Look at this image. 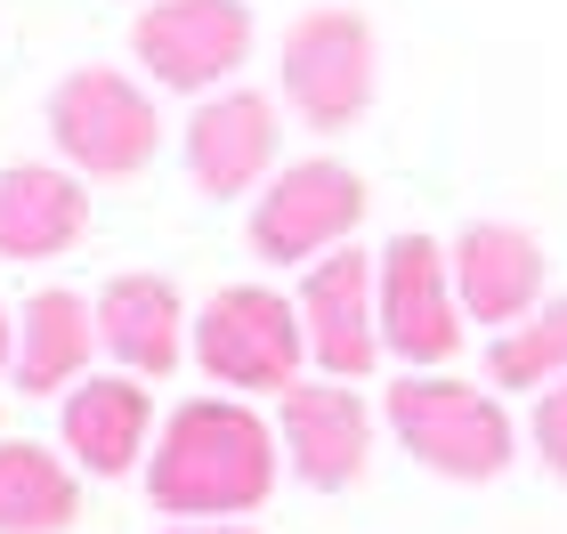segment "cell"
<instances>
[{
	"instance_id": "cell-1",
	"label": "cell",
	"mask_w": 567,
	"mask_h": 534,
	"mask_svg": "<svg viewBox=\"0 0 567 534\" xmlns=\"http://www.w3.org/2000/svg\"><path fill=\"white\" fill-rule=\"evenodd\" d=\"M284 438L236 397H187L146 453V494L171 519H236L276 494Z\"/></svg>"
},
{
	"instance_id": "cell-2",
	"label": "cell",
	"mask_w": 567,
	"mask_h": 534,
	"mask_svg": "<svg viewBox=\"0 0 567 534\" xmlns=\"http://www.w3.org/2000/svg\"><path fill=\"white\" fill-rule=\"evenodd\" d=\"M398 446L414 453L430 478H454V486H486V478L511 470V413L486 389L454 373H405L381 397Z\"/></svg>"
},
{
	"instance_id": "cell-3",
	"label": "cell",
	"mask_w": 567,
	"mask_h": 534,
	"mask_svg": "<svg viewBox=\"0 0 567 534\" xmlns=\"http://www.w3.org/2000/svg\"><path fill=\"white\" fill-rule=\"evenodd\" d=\"M284 106H292L308 130H357L381 97V41L365 9H300L284 24Z\"/></svg>"
},
{
	"instance_id": "cell-4",
	"label": "cell",
	"mask_w": 567,
	"mask_h": 534,
	"mask_svg": "<svg viewBox=\"0 0 567 534\" xmlns=\"http://www.w3.org/2000/svg\"><path fill=\"white\" fill-rule=\"evenodd\" d=\"M49 138L82 178H138L163 146V114L122 65H73L49 90Z\"/></svg>"
},
{
	"instance_id": "cell-5",
	"label": "cell",
	"mask_w": 567,
	"mask_h": 534,
	"mask_svg": "<svg viewBox=\"0 0 567 534\" xmlns=\"http://www.w3.org/2000/svg\"><path fill=\"white\" fill-rule=\"evenodd\" d=\"M357 227H365V178L349 163H332V155H308V163H284L268 187L251 195L244 243H251V260H268V268H317Z\"/></svg>"
},
{
	"instance_id": "cell-6",
	"label": "cell",
	"mask_w": 567,
	"mask_h": 534,
	"mask_svg": "<svg viewBox=\"0 0 567 534\" xmlns=\"http://www.w3.org/2000/svg\"><path fill=\"white\" fill-rule=\"evenodd\" d=\"M300 300H284L276 284H219L195 316V365L219 380V389H292L300 380Z\"/></svg>"
},
{
	"instance_id": "cell-7",
	"label": "cell",
	"mask_w": 567,
	"mask_h": 534,
	"mask_svg": "<svg viewBox=\"0 0 567 534\" xmlns=\"http://www.w3.org/2000/svg\"><path fill=\"white\" fill-rule=\"evenodd\" d=\"M131 57L154 73V90L212 97L251 57V9L244 0H146L131 24Z\"/></svg>"
},
{
	"instance_id": "cell-8",
	"label": "cell",
	"mask_w": 567,
	"mask_h": 534,
	"mask_svg": "<svg viewBox=\"0 0 567 534\" xmlns=\"http://www.w3.org/2000/svg\"><path fill=\"white\" fill-rule=\"evenodd\" d=\"M462 292L437 235H390L381 243V348L405 365H446L462 348Z\"/></svg>"
},
{
	"instance_id": "cell-9",
	"label": "cell",
	"mask_w": 567,
	"mask_h": 534,
	"mask_svg": "<svg viewBox=\"0 0 567 534\" xmlns=\"http://www.w3.org/2000/svg\"><path fill=\"white\" fill-rule=\"evenodd\" d=\"M300 333L332 380H365L381 365V260L373 251H324L300 275Z\"/></svg>"
},
{
	"instance_id": "cell-10",
	"label": "cell",
	"mask_w": 567,
	"mask_h": 534,
	"mask_svg": "<svg viewBox=\"0 0 567 534\" xmlns=\"http://www.w3.org/2000/svg\"><path fill=\"white\" fill-rule=\"evenodd\" d=\"M284 114L268 90H212L187 114V178L203 195H260L284 170Z\"/></svg>"
},
{
	"instance_id": "cell-11",
	"label": "cell",
	"mask_w": 567,
	"mask_h": 534,
	"mask_svg": "<svg viewBox=\"0 0 567 534\" xmlns=\"http://www.w3.org/2000/svg\"><path fill=\"white\" fill-rule=\"evenodd\" d=\"M276 438H284V470L317 494H341L365 478V453H373V413L357 389H317V380H292L284 389V413H276Z\"/></svg>"
},
{
	"instance_id": "cell-12",
	"label": "cell",
	"mask_w": 567,
	"mask_h": 534,
	"mask_svg": "<svg viewBox=\"0 0 567 534\" xmlns=\"http://www.w3.org/2000/svg\"><path fill=\"white\" fill-rule=\"evenodd\" d=\"M454 292H462V316L471 324H527L535 308H544V243L527 235V227L511 219H471L454 235Z\"/></svg>"
},
{
	"instance_id": "cell-13",
	"label": "cell",
	"mask_w": 567,
	"mask_h": 534,
	"mask_svg": "<svg viewBox=\"0 0 567 534\" xmlns=\"http://www.w3.org/2000/svg\"><path fill=\"white\" fill-rule=\"evenodd\" d=\"M90 235L82 170L58 163H9L0 170V260H58Z\"/></svg>"
},
{
	"instance_id": "cell-14",
	"label": "cell",
	"mask_w": 567,
	"mask_h": 534,
	"mask_svg": "<svg viewBox=\"0 0 567 534\" xmlns=\"http://www.w3.org/2000/svg\"><path fill=\"white\" fill-rule=\"evenodd\" d=\"M97 348H106L122 373L163 380L178 365V348H187V308H178L171 275H114V284L97 292Z\"/></svg>"
},
{
	"instance_id": "cell-15",
	"label": "cell",
	"mask_w": 567,
	"mask_h": 534,
	"mask_svg": "<svg viewBox=\"0 0 567 534\" xmlns=\"http://www.w3.org/2000/svg\"><path fill=\"white\" fill-rule=\"evenodd\" d=\"M146 438H154V397L138 389V373H97V380H73L65 397V453L97 478H122L146 462Z\"/></svg>"
},
{
	"instance_id": "cell-16",
	"label": "cell",
	"mask_w": 567,
	"mask_h": 534,
	"mask_svg": "<svg viewBox=\"0 0 567 534\" xmlns=\"http://www.w3.org/2000/svg\"><path fill=\"white\" fill-rule=\"evenodd\" d=\"M97 348V308L82 292H33L17 316V389L24 397H49V389H73Z\"/></svg>"
},
{
	"instance_id": "cell-17",
	"label": "cell",
	"mask_w": 567,
	"mask_h": 534,
	"mask_svg": "<svg viewBox=\"0 0 567 534\" xmlns=\"http://www.w3.org/2000/svg\"><path fill=\"white\" fill-rule=\"evenodd\" d=\"M82 511V486L49 446H0V534H65Z\"/></svg>"
},
{
	"instance_id": "cell-18",
	"label": "cell",
	"mask_w": 567,
	"mask_h": 534,
	"mask_svg": "<svg viewBox=\"0 0 567 534\" xmlns=\"http://www.w3.org/2000/svg\"><path fill=\"white\" fill-rule=\"evenodd\" d=\"M486 373H495V389H551V380H567V292L544 300L527 324H511L486 348Z\"/></svg>"
},
{
	"instance_id": "cell-19",
	"label": "cell",
	"mask_w": 567,
	"mask_h": 534,
	"mask_svg": "<svg viewBox=\"0 0 567 534\" xmlns=\"http://www.w3.org/2000/svg\"><path fill=\"white\" fill-rule=\"evenodd\" d=\"M535 453L551 462V478H567V380H551L544 397H535V421H527Z\"/></svg>"
},
{
	"instance_id": "cell-20",
	"label": "cell",
	"mask_w": 567,
	"mask_h": 534,
	"mask_svg": "<svg viewBox=\"0 0 567 534\" xmlns=\"http://www.w3.org/2000/svg\"><path fill=\"white\" fill-rule=\"evenodd\" d=\"M0 365H17V324H9V308H0Z\"/></svg>"
},
{
	"instance_id": "cell-21",
	"label": "cell",
	"mask_w": 567,
	"mask_h": 534,
	"mask_svg": "<svg viewBox=\"0 0 567 534\" xmlns=\"http://www.w3.org/2000/svg\"><path fill=\"white\" fill-rule=\"evenodd\" d=\"M171 534H251V526H171Z\"/></svg>"
}]
</instances>
